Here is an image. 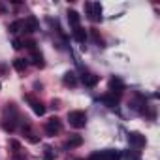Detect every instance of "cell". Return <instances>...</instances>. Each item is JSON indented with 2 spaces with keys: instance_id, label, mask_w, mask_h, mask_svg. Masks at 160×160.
I'll return each instance as SVG.
<instances>
[{
  "instance_id": "15",
  "label": "cell",
  "mask_w": 160,
  "mask_h": 160,
  "mask_svg": "<svg viewBox=\"0 0 160 160\" xmlns=\"http://www.w3.org/2000/svg\"><path fill=\"white\" fill-rule=\"evenodd\" d=\"M13 68H15L17 72H25V70H27V60H25V58H15V60H13Z\"/></svg>"
},
{
  "instance_id": "3",
  "label": "cell",
  "mask_w": 160,
  "mask_h": 160,
  "mask_svg": "<svg viewBox=\"0 0 160 160\" xmlns=\"http://www.w3.org/2000/svg\"><path fill=\"white\" fill-rule=\"evenodd\" d=\"M62 130V122L57 119V117H53V119H49L47 122H45V132L49 134V136H55V134H58Z\"/></svg>"
},
{
  "instance_id": "4",
  "label": "cell",
  "mask_w": 160,
  "mask_h": 160,
  "mask_svg": "<svg viewBox=\"0 0 160 160\" xmlns=\"http://www.w3.org/2000/svg\"><path fill=\"white\" fill-rule=\"evenodd\" d=\"M128 143L136 149H141L145 145V136H141L139 132H130L128 134Z\"/></svg>"
},
{
  "instance_id": "22",
  "label": "cell",
  "mask_w": 160,
  "mask_h": 160,
  "mask_svg": "<svg viewBox=\"0 0 160 160\" xmlns=\"http://www.w3.org/2000/svg\"><path fill=\"white\" fill-rule=\"evenodd\" d=\"M0 89H2V85H0Z\"/></svg>"
},
{
  "instance_id": "18",
  "label": "cell",
  "mask_w": 160,
  "mask_h": 160,
  "mask_svg": "<svg viewBox=\"0 0 160 160\" xmlns=\"http://www.w3.org/2000/svg\"><path fill=\"white\" fill-rule=\"evenodd\" d=\"M43 160H55V151L51 147H45L43 151Z\"/></svg>"
},
{
  "instance_id": "10",
  "label": "cell",
  "mask_w": 160,
  "mask_h": 160,
  "mask_svg": "<svg viewBox=\"0 0 160 160\" xmlns=\"http://www.w3.org/2000/svg\"><path fill=\"white\" fill-rule=\"evenodd\" d=\"M102 160H121V154L119 151H113V149H108V151H102L100 152Z\"/></svg>"
},
{
  "instance_id": "11",
  "label": "cell",
  "mask_w": 160,
  "mask_h": 160,
  "mask_svg": "<svg viewBox=\"0 0 160 160\" xmlns=\"http://www.w3.org/2000/svg\"><path fill=\"white\" fill-rule=\"evenodd\" d=\"M79 21H81L79 13H77L75 10H68V23H70L73 28H77V27H79Z\"/></svg>"
},
{
  "instance_id": "5",
  "label": "cell",
  "mask_w": 160,
  "mask_h": 160,
  "mask_svg": "<svg viewBox=\"0 0 160 160\" xmlns=\"http://www.w3.org/2000/svg\"><path fill=\"white\" fill-rule=\"evenodd\" d=\"M109 91H111V94L117 92V96H119V94H122V91H124V83L121 81L119 77H111V79H109Z\"/></svg>"
},
{
  "instance_id": "17",
  "label": "cell",
  "mask_w": 160,
  "mask_h": 160,
  "mask_svg": "<svg viewBox=\"0 0 160 160\" xmlns=\"http://www.w3.org/2000/svg\"><path fill=\"white\" fill-rule=\"evenodd\" d=\"M32 58H34V64L38 68H43V58H42V55L38 51H32Z\"/></svg>"
},
{
  "instance_id": "20",
  "label": "cell",
  "mask_w": 160,
  "mask_h": 160,
  "mask_svg": "<svg viewBox=\"0 0 160 160\" xmlns=\"http://www.w3.org/2000/svg\"><path fill=\"white\" fill-rule=\"evenodd\" d=\"M89 160H102V156H100V152H92L89 156Z\"/></svg>"
},
{
  "instance_id": "16",
  "label": "cell",
  "mask_w": 160,
  "mask_h": 160,
  "mask_svg": "<svg viewBox=\"0 0 160 160\" xmlns=\"http://www.w3.org/2000/svg\"><path fill=\"white\" fill-rule=\"evenodd\" d=\"M21 28H23V21H13V23L10 25V28H8V30H10L12 34H17Z\"/></svg>"
},
{
  "instance_id": "19",
  "label": "cell",
  "mask_w": 160,
  "mask_h": 160,
  "mask_svg": "<svg viewBox=\"0 0 160 160\" xmlns=\"http://www.w3.org/2000/svg\"><path fill=\"white\" fill-rule=\"evenodd\" d=\"M12 45H13V49H21V47H23V42H21V40H19V38H15V40H13V43H12Z\"/></svg>"
},
{
  "instance_id": "9",
  "label": "cell",
  "mask_w": 160,
  "mask_h": 160,
  "mask_svg": "<svg viewBox=\"0 0 160 160\" xmlns=\"http://www.w3.org/2000/svg\"><path fill=\"white\" fill-rule=\"evenodd\" d=\"M23 28H25L27 32H36V30H38V19H36V17H28V19L23 23Z\"/></svg>"
},
{
  "instance_id": "8",
  "label": "cell",
  "mask_w": 160,
  "mask_h": 160,
  "mask_svg": "<svg viewBox=\"0 0 160 160\" xmlns=\"http://www.w3.org/2000/svg\"><path fill=\"white\" fill-rule=\"evenodd\" d=\"M100 102L106 104L108 108H115L119 104V96H115V94H104V96H100Z\"/></svg>"
},
{
  "instance_id": "6",
  "label": "cell",
  "mask_w": 160,
  "mask_h": 160,
  "mask_svg": "<svg viewBox=\"0 0 160 160\" xmlns=\"http://www.w3.org/2000/svg\"><path fill=\"white\" fill-rule=\"evenodd\" d=\"M81 81H83V85H85V87L92 89V87H96V85H98L100 77H98V75H94V73H85V75L81 77Z\"/></svg>"
},
{
  "instance_id": "1",
  "label": "cell",
  "mask_w": 160,
  "mask_h": 160,
  "mask_svg": "<svg viewBox=\"0 0 160 160\" xmlns=\"http://www.w3.org/2000/svg\"><path fill=\"white\" fill-rule=\"evenodd\" d=\"M68 121H70V124L73 128H85V124H87V113L85 111H79V109L70 111L68 113Z\"/></svg>"
},
{
  "instance_id": "14",
  "label": "cell",
  "mask_w": 160,
  "mask_h": 160,
  "mask_svg": "<svg viewBox=\"0 0 160 160\" xmlns=\"http://www.w3.org/2000/svg\"><path fill=\"white\" fill-rule=\"evenodd\" d=\"M81 143H83V138H81V136H75V138H70V139L66 141V147H68V149H73V147H79Z\"/></svg>"
},
{
  "instance_id": "12",
  "label": "cell",
  "mask_w": 160,
  "mask_h": 160,
  "mask_svg": "<svg viewBox=\"0 0 160 160\" xmlns=\"http://www.w3.org/2000/svg\"><path fill=\"white\" fill-rule=\"evenodd\" d=\"M73 38H75L79 43H85V40H87V32H85V28H81V27L73 28Z\"/></svg>"
},
{
  "instance_id": "2",
  "label": "cell",
  "mask_w": 160,
  "mask_h": 160,
  "mask_svg": "<svg viewBox=\"0 0 160 160\" xmlns=\"http://www.w3.org/2000/svg\"><path fill=\"white\" fill-rule=\"evenodd\" d=\"M85 12L91 21H102V4L100 2H85Z\"/></svg>"
},
{
  "instance_id": "7",
  "label": "cell",
  "mask_w": 160,
  "mask_h": 160,
  "mask_svg": "<svg viewBox=\"0 0 160 160\" xmlns=\"http://www.w3.org/2000/svg\"><path fill=\"white\" fill-rule=\"evenodd\" d=\"M27 100L30 102V106H32V109H34V113H36L38 117H42V115H45V106H43L42 102H38V100H34L32 96H27Z\"/></svg>"
},
{
  "instance_id": "13",
  "label": "cell",
  "mask_w": 160,
  "mask_h": 160,
  "mask_svg": "<svg viewBox=\"0 0 160 160\" xmlns=\"http://www.w3.org/2000/svg\"><path fill=\"white\" fill-rule=\"evenodd\" d=\"M64 85H70V87H75V83H77V79H75V73L73 72H66L64 73Z\"/></svg>"
},
{
  "instance_id": "21",
  "label": "cell",
  "mask_w": 160,
  "mask_h": 160,
  "mask_svg": "<svg viewBox=\"0 0 160 160\" xmlns=\"http://www.w3.org/2000/svg\"><path fill=\"white\" fill-rule=\"evenodd\" d=\"M13 160H27V154H15Z\"/></svg>"
}]
</instances>
